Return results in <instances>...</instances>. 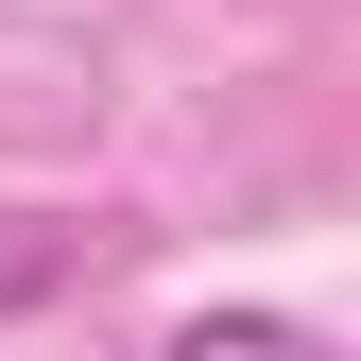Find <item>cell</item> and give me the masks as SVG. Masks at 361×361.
<instances>
[{
    "label": "cell",
    "instance_id": "1",
    "mask_svg": "<svg viewBox=\"0 0 361 361\" xmlns=\"http://www.w3.org/2000/svg\"><path fill=\"white\" fill-rule=\"evenodd\" d=\"M155 361H344L327 327H293V310H207V327H172Z\"/></svg>",
    "mask_w": 361,
    "mask_h": 361
},
{
    "label": "cell",
    "instance_id": "2",
    "mask_svg": "<svg viewBox=\"0 0 361 361\" xmlns=\"http://www.w3.org/2000/svg\"><path fill=\"white\" fill-rule=\"evenodd\" d=\"M35 293H69V224H18V207H0V310H35Z\"/></svg>",
    "mask_w": 361,
    "mask_h": 361
}]
</instances>
